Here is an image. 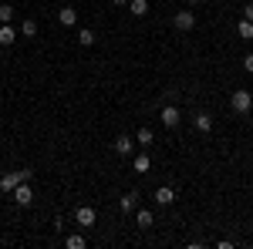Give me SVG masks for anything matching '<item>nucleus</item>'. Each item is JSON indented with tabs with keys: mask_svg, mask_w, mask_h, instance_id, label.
<instances>
[{
	"mask_svg": "<svg viewBox=\"0 0 253 249\" xmlns=\"http://www.w3.org/2000/svg\"><path fill=\"white\" fill-rule=\"evenodd\" d=\"M20 182H31V169H20V172H7V175H0V192H14Z\"/></svg>",
	"mask_w": 253,
	"mask_h": 249,
	"instance_id": "nucleus-1",
	"label": "nucleus"
},
{
	"mask_svg": "<svg viewBox=\"0 0 253 249\" xmlns=\"http://www.w3.org/2000/svg\"><path fill=\"white\" fill-rule=\"evenodd\" d=\"M230 108H233L236 115H250L253 95H250V91H243V88H240V91H233V95H230Z\"/></svg>",
	"mask_w": 253,
	"mask_h": 249,
	"instance_id": "nucleus-2",
	"label": "nucleus"
},
{
	"mask_svg": "<svg viewBox=\"0 0 253 249\" xmlns=\"http://www.w3.org/2000/svg\"><path fill=\"white\" fill-rule=\"evenodd\" d=\"M172 27H175V31H182V34L193 31V27H196V14H193V10H179V14L172 17Z\"/></svg>",
	"mask_w": 253,
	"mask_h": 249,
	"instance_id": "nucleus-3",
	"label": "nucleus"
},
{
	"mask_svg": "<svg viewBox=\"0 0 253 249\" xmlns=\"http://www.w3.org/2000/svg\"><path fill=\"white\" fill-rule=\"evenodd\" d=\"M95 219H98V212L91 209V206H81V209L75 212V222H78L81 229H91V226H95Z\"/></svg>",
	"mask_w": 253,
	"mask_h": 249,
	"instance_id": "nucleus-4",
	"label": "nucleus"
},
{
	"mask_svg": "<svg viewBox=\"0 0 253 249\" xmlns=\"http://www.w3.org/2000/svg\"><path fill=\"white\" fill-rule=\"evenodd\" d=\"M159 121H162L166 128H175V125L182 121V115H179V108H175V101H172V105H166V108H162V115H159Z\"/></svg>",
	"mask_w": 253,
	"mask_h": 249,
	"instance_id": "nucleus-5",
	"label": "nucleus"
},
{
	"mask_svg": "<svg viewBox=\"0 0 253 249\" xmlns=\"http://www.w3.org/2000/svg\"><path fill=\"white\" fill-rule=\"evenodd\" d=\"M10 195H14V202H17V206H31V202H34V189H31L27 182H20Z\"/></svg>",
	"mask_w": 253,
	"mask_h": 249,
	"instance_id": "nucleus-6",
	"label": "nucleus"
},
{
	"mask_svg": "<svg viewBox=\"0 0 253 249\" xmlns=\"http://www.w3.org/2000/svg\"><path fill=\"white\" fill-rule=\"evenodd\" d=\"M193 125H196V132H199V135H210V132H213V115L199 111V115L193 118Z\"/></svg>",
	"mask_w": 253,
	"mask_h": 249,
	"instance_id": "nucleus-7",
	"label": "nucleus"
},
{
	"mask_svg": "<svg viewBox=\"0 0 253 249\" xmlns=\"http://www.w3.org/2000/svg\"><path fill=\"white\" fill-rule=\"evenodd\" d=\"M58 20H61V27H75V24H78V10H75V7H61Z\"/></svg>",
	"mask_w": 253,
	"mask_h": 249,
	"instance_id": "nucleus-8",
	"label": "nucleus"
},
{
	"mask_svg": "<svg viewBox=\"0 0 253 249\" xmlns=\"http://www.w3.org/2000/svg\"><path fill=\"white\" fill-rule=\"evenodd\" d=\"M156 202H159V206H172V202H175V189H169V185L156 189Z\"/></svg>",
	"mask_w": 253,
	"mask_h": 249,
	"instance_id": "nucleus-9",
	"label": "nucleus"
},
{
	"mask_svg": "<svg viewBox=\"0 0 253 249\" xmlns=\"http://www.w3.org/2000/svg\"><path fill=\"white\" fill-rule=\"evenodd\" d=\"M14 40H17V31H14L10 24H0V44H3V47H10Z\"/></svg>",
	"mask_w": 253,
	"mask_h": 249,
	"instance_id": "nucleus-10",
	"label": "nucleus"
},
{
	"mask_svg": "<svg viewBox=\"0 0 253 249\" xmlns=\"http://www.w3.org/2000/svg\"><path fill=\"white\" fill-rule=\"evenodd\" d=\"M132 148H135V138H128V135H122L115 142V152L118 155H132Z\"/></svg>",
	"mask_w": 253,
	"mask_h": 249,
	"instance_id": "nucleus-11",
	"label": "nucleus"
},
{
	"mask_svg": "<svg viewBox=\"0 0 253 249\" xmlns=\"http://www.w3.org/2000/svg\"><path fill=\"white\" fill-rule=\"evenodd\" d=\"M152 138H156V132H152L149 125H142L135 132V145H152Z\"/></svg>",
	"mask_w": 253,
	"mask_h": 249,
	"instance_id": "nucleus-12",
	"label": "nucleus"
},
{
	"mask_svg": "<svg viewBox=\"0 0 253 249\" xmlns=\"http://www.w3.org/2000/svg\"><path fill=\"white\" fill-rule=\"evenodd\" d=\"M132 169L145 175L149 169H152V158H149V155H135V158H132Z\"/></svg>",
	"mask_w": 253,
	"mask_h": 249,
	"instance_id": "nucleus-13",
	"label": "nucleus"
},
{
	"mask_svg": "<svg viewBox=\"0 0 253 249\" xmlns=\"http://www.w3.org/2000/svg\"><path fill=\"white\" fill-rule=\"evenodd\" d=\"M135 222H138V229H149V226L156 222V215H152L149 209H138V212H135Z\"/></svg>",
	"mask_w": 253,
	"mask_h": 249,
	"instance_id": "nucleus-14",
	"label": "nucleus"
},
{
	"mask_svg": "<svg viewBox=\"0 0 253 249\" xmlns=\"http://www.w3.org/2000/svg\"><path fill=\"white\" fill-rule=\"evenodd\" d=\"M128 10H132V17H145L149 14V0H132Z\"/></svg>",
	"mask_w": 253,
	"mask_h": 249,
	"instance_id": "nucleus-15",
	"label": "nucleus"
},
{
	"mask_svg": "<svg viewBox=\"0 0 253 249\" xmlns=\"http://www.w3.org/2000/svg\"><path fill=\"white\" fill-rule=\"evenodd\" d=\"M138 206V192H128V195H122V212H135Z\"/></svg>",
	"mask_w": 253,
	"mask_h": 249,
	"instance_id": "nucleus-16",
	"label": "nucleus"
},
{
	"mask_svg": "<svg viewBox=\"0 0 253 249\" xmlns=\"http://www.w3.org/2000/svg\"><path fill=\"white\" fill-rule=\"evenodd\" d=\"M78 44L81 47H91V44H95V31H91V27H81L78 31Z\"/></svg>",
	"mask_w": 253,
	"mask_h": 249,
	"instance_id": "nucleus-17",
	"label": "nucleus"
},
{
	"mask_svg": "<svg viewBox=\"0 0 253 249\" xmlns=\"http://www.w3.org/2000/svg\"><path fill=\"white\" fill-rule=\"evenodd\" d=\"M236 31H240V37H243V40H253V20H240Z\"/></svg>",
	"mask_w": 253,
	"mask_h": 249,
	"instance_id": "nucleus-18",
	"label": "nucleus"
},
{
	"mask_svg": "<svg viewBox=\"0 0 253 249\" xmlns=\"http://www.w3.org/2000/svg\"><path fill=\"white\" fill-rule=\"evenodd\" d=\"M20 34H24V37H34V34H38V20H24V24H20Z\"/></svg>",
	"mask_w": 253,
	"mask_h": 249,
	"instance_id": "nucleus-19",
	"label": "nucleus"
},
{
	"mask_svg": "<svg viewBox=\"0 0 253 249\" xmlns=\"http://www.w3.org/2000/svg\"><path fill=\"white\" fill-rule=\"evenodd\" d=\"M14 20V7L10 3H0V24H10Z\"/></svg>",
	"mask_w": 253,
	"mask_h": 249,
	"instance_id": "nucleus-20",
	"label": "nucleus"
},
{
	"mask_svg": "<svg viewBox=\"0 0 253 249\" xmlns=\"http://www.w3.org/2000/svg\"><path fill=\"white\" fill-rule=\"evenodd\" d=\"M64 246H68V249H84V236H68Z\"/></svg>",
	"mask_w": 253,
	"mask_h": 249,
	"instance_id": "nucleus-21",
	"label": "nucleus"
},
{
	"mask_svg": "<svg viewBox=\"0 0 253 249\" xmlns=\"http://www.w3.org/2000/svg\"><path fill=\"white\" fill-rule=\"evenodd\" d=\"M243 71H250V74H253V54H247V58H243Z\"/></svg>",
	"mask_w": 253,
	"mask_h": 249,
	"instance_id": "nucleus-22",
	"label": "nucleus"
},
{
	"mask_svg": "<svg viewBox=\"0 0 253 249\" xmlns=\"http://www.w3.org/2000/svg\"><path fill=\"white\" fill-rule=\"evenodd\" d=\"M243 20H253V3H247V7H243Z\"/></svg>",
	"mask_w": 253,
	"mask_h": 249,
	"instance_id": "nucleus-23",
	"label": "nucleus"
},
{
	"mask_svg": "<svg viewBox=\"0 0 253 249\" xmlns=\"http://www.w3.org/2000/svg\"><path fill=\"white\" fill-rule=\"evenodd\" d=\"M112 3H115V7H128L132 0H112Z\"/></svg>",
	"mask_w": 253,
	"mask_h": 249,
	"instance_id": "nucleus-24",
	"label": "nucleus"
},
{
	"mask_svg": "<svg viewBox=\"0 0 253 249\" xmlns=\"http://www.w3.org/2000/svg\"><path fill=\"white\" fill-rule=\"evenodd\" d=\"M186 3H189V7H196V3H199V0H186Z\"/></svg>",
	"mask_w": 253,
	"mask_h": 249,
	"instance_id": "nucleus-25",
	"label": "nucleus"
}]
</instances>
